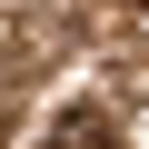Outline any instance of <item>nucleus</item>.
I'll return each instance as SVG.
<instances>
[{"label":"nucleus","mask_w":149,"mask_h":149,"mask_svg":"<svg viewBox=\"0 0 149 149\" xmlns=\"http://www.w3.org/2000/svg\"><path fill=\"white\" fill-rule=\"evenodd\" d=\"M139 10H149V0H139Z\"/></svg>","instance_id":"1"}]
</instances>
